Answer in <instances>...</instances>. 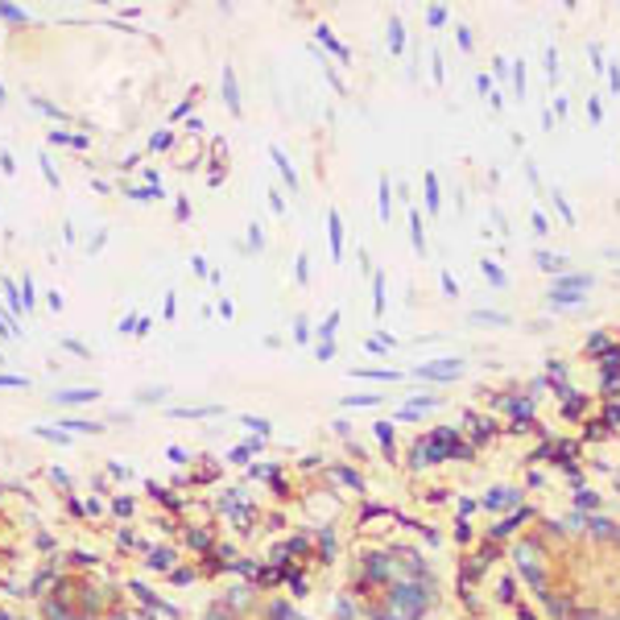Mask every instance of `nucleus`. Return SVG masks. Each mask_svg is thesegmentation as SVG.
Segmentation results:
<instances>
[{
    "label": "nucleus",
    "instance_id": "nucleus-21",
    "mask_svg": "<svg viewBox=\"0 0 620 620\" xmlns=\"http://www.w3.org/2000/svg\"><path fill=\"white\" fill-rule=\"evenodd\" d=\"M0 389H30V376H13V372H0Z\"/></svg>",
    "mask_w": 620,
    "mask_h": 620
},
{
    "label": "nucleus",
    "instance_id": "nucleus-1",
    "mask_svg": "<svg viewBox=\"0 0 620 620\" xmlns=\"http://www.w3.org/2000/svg\"><path fill=\"white\" fill-rule=\"evenodd\" d=\"M591 286H596L591 273H558L555 286H550V302H555V307H575L579 294L591 290Z\"/></svg>",
    "mask_w": 620,
    "mask_h": 620
},
{
    "label": "nucleus",
    "instance_id": "nucleus-6",
    "mask_svg": "<svg viewBox=\"0 0 620 620\" xmlns=\"http://www.w3.org/2000/svg\"><path fill=\"white\" fill-rule=\"evenodd\" d=\"M224 100H228V112L240 116V87H236V71L232 66H224Z\"/></svg>",
    "mask_w": 620,
    "mask_h": 620
},
{
    "label": "nucleus",
    "instance_id": "nucleus-9",
    "mask_svg": "<svg viewBox=\"0 0 620 620\" xmlns=\"http://www.w3.org/2000/svg\"><path fill=\"white\" fill-rule=\"evenodd\" d=\"M50 145H71V149H87L92 141L79 137V133H66V128H54V133H50Z\"/></svg>",
    "mask_w": 620,
    "mask_h": 620
},
{
    "label": "nucleus",
    "instance_id": "nucleus-18",
    "mask_svg": "<svg viewBox=\"0 0 620 620\" xmlns=\"http://www.w3.org/2000/svg\"><path fill=\"white\" fill-rule=\"evenodd\" d=\"M472 323H493V327H509V314H493V310H476Z\"/></svg>",
    "mask_w": 620,
    "mask_h": 620
},
{
    "label": "nucleus",
    "instance_id": "nucleus-36",
    "mask_svg": "<svg viewBox=\"0 0 620 620\" xmlns=\"http://www.w3.org/2000/svg\"><path fill=\"white\" fill-rule=\"evenodd\" d=\"M62 348H66V352H75V356H83V360H92V352H87L83 343H75V340H62Z\"/></svg>",
    "mask_w": 620,
    "mask_h": 620
},
{
    "label": "nucleus",
    "instance_id": "nucleus-16",
    "mask_svg": "<svg viewBox=\"0 0 620 620\" xmlns=\"http://www.w3.org/2000/svg\"><path fill=\"white\" fill-rule=\"evenodd\" d=\"M174 418H211V414H224V405H207V410H170Z\"/></svg>",
    "mask_w": 620,
    "mask_h": 620
},
{
    "label": "nucleus",
    "instance_id": "nucleus-28",
    "mask_svg": "<svg viewBox=\"0 0 620 620\" xmlns=\"http://www.w3.org/2000/svg\"><path fill=\"white\" fill-rule=\"evenodd\" d=\"M476 87H480V92H484V95H488V100H493L496 108H500V95H496V92H493V79H488V75H480V79H476Z\"/></svg>",
    "mask_w": 620,
    "mask_h": 620
},
{
    "label": "nucleus",
    "instance_id": "nucleus-37",
    "mask_svg": "<svg viewBox=\"0 0 620 620\" xmlns=\"http://www.w3.org/2000/svg\"><path fill=\"white\" fill-rule=\"evenodd\" d=\"M319 38H323L327 46L335 50V54H340V59H348V50H343V46H340V42H335V38H331V33H327V30H319Z\"/></svg>",
    "mask_w": 620,
    "mask_h": 620
},
{
    "label": "nucleus",
    "instance_id": "nucleus-4",
    "mask_svg": "<svg viewBox=\"0 0 620 620\" xmlns=\"http://www.w3.org/2000/svg\"><path fill=\"white\" fill-rule=\"evenodd\" d=\"M327 228H331V261H343V219H340V211H327Z\"/></svg>",
    "mask_w": 620,
    "mask_h": 620
},
{
    "label": "nucleus",
    "instance_id": "nucleus-38",
    "mask_svg": "<svg viewBox=\"0 0 620 620\" xmlns=\"http://www.w3.org/2000/svg\"><path fill=\"white\" fill-rule=\"evenodd\" d=\"M46 307L54 310V314H59V310L66 307V302H62V294H59V290H50V294H46Z\"/></svg>",
    "mask_w": 620,
    "mask_h": 620
},
{
    "label": "nucleus",
    "instance_id": "nucleus-3",
    "mask_svg": "<svg viewBox=\"0 0 620 620\" xmlns=\"http://www.w3.org/2000/svg\"><path fill=\"white\" fill-rule=\"evenodd\" d=\"M100 397H104V389L92 385V389H59L50 402L54 405H83V402H100Z\"/></svg>",
    "mask_w": 620,
    "mask_h": 620
},
{
    "label": "nucleus",
    "instance_id": "nucleus-30",
    "mask_svg": "<svg viewBox=\"0 0 620 620\" xmlns=\"http://www.w3.org/2000/svg\"><path fill=\"white\" fill-rule=\"evenodd\" d=\"M170 141H174V133H157V137H149V149H170Z\"/></svg>",
    "mask_w": 620,
    "mask_h": 620
},
{
    "label": "nucleus",
    "instance_id": "nucleus-44",
    "mask_svg": "<svg viewBox=\"0 0 620 620\" xmlns=\"http://www.w3.org/2000/svg\"><path fill=\"white\" fill-rule=\"evenodd\" d=\"M245 426H252V431H269V422H265V418H245Z\"/></svg>",
    "mask_w": 620,
    "mask_h": 620
},
{
    "label": "nucleus",
    "instance_id": "nucleus-45",
    "mask_svg": "<svg viewBox=\"0 0 620 620\" xmlns=\"http://www.w3.org/2000/svg\"><path fill=\"white\" fill-rule=\"evenodd\" d=\"M459 46L472 50V33H467V25H459Z\"/></svg>",
    "mask_w": 620,
    "mask_h": 620
},
{
    "label": "nucleus",
    "instance_id": "nucleus-41",
    "mask_svg": "<svg viewBox=\"0 0 620 620\" xmlns=\"http://www.w3.org/2000/svg\"><path fill=\"white\" fill-rule=\"evenodd\" d=\"M141 327V319H133V314H128V319H121V335H128V331H137Z\"/></svg>",
    "mask_w": 620,
    "mask_h": 620
},
{
    "label": "nucleus",
    "instance_id": "nucleus-10",
    "mask_svg": "<svg viewBox=\"0 0 620 620\" xmlns=\"http://www.w3.org/2000/svg\"><path fill=\"white\" fill-rule=\"evenodd\" d=\"M372 314H376V319L385 314V273L372 278Z\"/></svg>",
    "mask_w": 620,
    "mask_h": 620
},
{
    "label": "nucleus",
    "instance_id": "nucleus-47",
    "mask_svg": "<svg viewBox=\"0 0 620 620\" xmlns=\"http://www.w3.org/2000/svg\"><path fill=\"white\" fill-rule=\"evenodd\" d=\"M0 369H4V356H0Z\"/></svg>",
    "mask_w": 620,
    "mask_h": 620
},
{
    "label": "nucleus",
    "instance_id": "nucleus-11",
    "mask_svg": "<svg viewBox=\"0 0 620 620\" xmlns=\"http://www.w3.org/2000/svg\"><path fill=\"white\" fill-rule=\"evenodd\" d=\"M422 183H426V211H431V216H438V207H443V203H438V178L426 170V178H422Z\"/></svg>",
    "mask_w": 620,
    "mask_h": 620
},
{
    "label": "nucleus",
    "instance_id": "nucleus-32",
    "mask_svg": "<svg viewBox=\"0 0 620 620\" xmlns=\"http://www.w3.org/2000/svg\"><path fill=\"white\" fill-rule=\"evenodd\" d=\"M248 248H257V252H261V248H265L261 228H257V224H248Z\"/></svg>",
    "mask_w": 620,
    "mask_h": 620
},
{
    "label": "nucleus",
    "instance_id": "nucleus-23",
    "mask_svg": "<svg viewBox=\"0 0 620 620\" xmlns=\"http://www.w3.org/2000/svg\"><path fill=\"white\" fill-rule=\"evenodd\" d=\"M33 298H38V290H33V278L25 273L21 278V302H25V310H33Z\"/></svg>",
    "mask_w": 620,
    "mask_h": 620
},
{
    "label": "nucleus",
    "instance_id": "nucleus-12",
    "mask_svg": "<svg viewBox=\"0 0 620 620\" xmlns=\"http://www.w3.org/2000/svg\"><path fill=\"white\" fill-rule=\"evenodd\" d=\"M410 232H414V252L418 257H426V236H422V216L410 207Z\"/></svg>",
    "mask_w": 620,
    "mask_h": 620
},
{
    "label": "nucleus",
    "instance_id": "nucleus-25",
    "mask_svg": "<svg viewBox=\"0 0 620 620\" xmlns=\"http://www.w3.org/2000/svg\"><path fill=\"white\" fill-rule=\"evenodd\" d=\"M294 278H298V286H307V281H310V257H307V252H298V269H294Z\"/></svg>",
    "mask_w": 620,
    "mask_h": 620
},
{
    "label": "nucleus",
    "instance_id": "nucleus-24",
    "mask_svg": "<svg viewBox=\"0 0 620 620\" xmlns=\"http://www.w3.org/2000/svg\"><path fill=\"white\" fill-rule=\"evenodd\" d=\"M376 402H381L376 393H360V397H343V405H352V410H356V405H360V410H369V405H376Z\"/></svg>",
    "mask_w": 620,
    "mask_h": 620
},
{
    "label": "nucleus",
    "instance_id": "nucleus-31",
    "mask_svg": "<svg viewBox=\"0 0 620 620\" xmlns=\"http://www.w3.org/2000/svg\"><path fill=\"white\" fill-rule=\"evenodd\" d=\"M352 376H372V381H397V372H364V369H352Z\"/></svg>",
    "mask_w": 620,
    "mask_h": 620
},
{
    "label": "nucleus",
    "instance_id": "nucleus-34",
    "mask_svg": "<svg viewBox=\"0 0 620 620\" xmlns=\"http://www.w3.org/2000/svg\"><path fill=\"white\" fill-rule=\"evenodd\" d=\"M294 343H310V335H307V319L298 314L294 319Z\"/></svg>",
    "mask_w": 620,
    "mask_h": 620
},
{
    "label": "nucleus",
    "instance_id": "nucleus-15",
    "mask_svg": "<svg viewBox=\"0 0 620 620\" xmlns=\"http://www.w3.org/2000/svg\"><path fill=\"white\" fill-rule=\"evenodd\" d=\"M480 273H484L488 281H493L496 290H505V286H509V278L500 273V265H493V261H484V265H480Z\"/></svg>",
    "mask_w": 620,
    "mask_h": 620
},
{
    "label": "nucleus",
    "instance_id": "nucleus-29",
    "mask_svg": "<svg viewBox=\"0 0 620 620\" xmlns=\"http://www.w3.org/2000/svg\"><path fill=\"white\" fill-rule=\"evenodd\" d=\"M166 393H170V389H166V385H157V389H141L137 397H141V402H157V397H166Z\"/></svg>",
    "mask_w": 620,
    "mask_h": 620
},
{
    "label": "nucleus",
    "instance_id": "nucleus-19",
    "mask_svg": "<svg viewBox=\"0 0 620 620\" xmlns=\"http://www.w3.org/2000/svg\"><path fill=\"white\" fill-rule=\"evenodd\" d=\"M59 431H87V434H100V426H95V422H83V418H66V422H59Z\"/></svg>",
    "mask_w": 620,
    "mask_h": 620
},
{
    "label": "nucleus",
    "instance_id": "nucleus-17",
    "mask_svg": "<svg viewBox=\"0 0 620 620\" xmlns=\"http://www.w3.org/2000/svg\"><path fill=\"white\" fill-rule=\"evenodd\" d=\"M38 166H42V174H46V183L54 186V190H59V183H62V178H59V170H54V162H50V154H46V149H42V154H38Z\"/></svg>",
    "mask_w": 620,
    "mask_h": 620
},
{
    "label": "nucleus",
    "instance_id": "nucleus-39",
    "mask_svg": "<svg viewBox=\"0 0 620 620\" xmlns=\"http://www.w3.org/2000/svg\"><path fill=\"white\" fill-rule=\"evenodd\" d=\"M0 170L4 174H13L17 166H13V154H9V149H0Z\"/></svg>",
    "mask_w": 620,
    "mask_h": 620
},
{
    "label": "nucleus",
    "instance_id": "nucleus-46",
    "mask_svg": "<svg viewBox=\"0 0 620 620\" xmlns=\"http://www.w3.org/2000/svg\"><path fill=\"white\" fill-rule=\"evenodd\" d=\"M4 100H9V92H4V83H0V104H4Z\"/></svg>",
    "mask_w": 620,
    "mask_h": 620
},
{
    "label": "nucleus",
    "instance_id": "nucleus-35",
    "mask_svg": "<svg viewBox=\"0 0 620 620\" xmlns=\"http://www.w3.org/2000/svg\"><path fill=\"white\" fill-rule=\"evenodd\" d=\"M555 207L562 211V219H567V224H575V211L567 207V203H562V190H555Z\"/></svg>",
    "mask_w": 620,
    "mask_h": 620
},
{
    "label": "nucleus",
    "instance_id": "nucleus-2",
    "mask_svg": "<svg viewBox=\"0 0 620 620\" xmlns=\"http://www.w3.org/2000/svg\"><path fill=\"white\" fill-rule=\"evenodd\" d=\"M418 381H459L464 376V360H431L414 372Z\"/></svg>",
    "mask_w": 620,
    "mask_h": 620
},
{
    "label": "nucleus",
    "instance_id": "nucleus-14",
    "mask_svg": "<svg viewBox=\"0 0 620 620\" xmlns=\"http://www.w3.org/2000/svg\"><path fill=\"white\" fill-rule=\"evenodd\" d=\"M376 190H381V219L389 224V216H393V190H389V178L381 174V183H376Z\"/></svg>",
    "mask_w": 620,
    "mask_h": 620
},
{
    "label": "nucleus",
    "instance_id": "nucleus-33",
    "mask_svg": "<svg viewBox=\"0 0 620 620\" xmlns=\"http://www.w3.org/2000/svg\"><path fill=\"white\" fill-rule=\"evenodd\" d=\"M0 17H4V21H30V17L21 13V9H13V4H0Z\"/></svg>",
    "mask_w": 620,
    "mask_h": 620
},
{
    "label": "nucleus",
    "instance_id": "nucleus-40",
    "mask_svg": "<svg viewBox=\"0 0 620 620\" xmlns=\"http://www.w3.org/2000/svg\"><path fill=\"white\" fill-rule=\"evenodd\" d=\"M534 232H538V236L550 232V228H546V216H542V211H534Z\"/></svg>",
    "mask_w": 620,
    "mask_h": 620
},
{
    "label": "nucleus",
    "instance_id": "nucleus-42",
    "mask_svg": "<svg viewBox=\"0 0 620 620\" xmlns=\"http://www.w3.org/2000/svg\"><path fill=\"white\" fill-rule=\"evenodd\" d=\"M426 21H431V25H443V21H447V13H443V9H431V13H426Z\"/></svg>",
    "mask_w": 620,
    "mask_h": 620
},
{
    "label": "nucleus",
    "instance_id": "nucleus-43",
    "mask_svg": "<svg viewBox=\"0 0 620 620\" xmlns=\"http://www.w3.org/2000/svg\"><path fill=\"white\" fill-rule=\"evenodd\" d=\"M190 269H195L199 278H207V261H203V257H190Z\"/></svg>",
    "mask_w": 620,
    "mask_h": 620
},
{
    "label": "nucleus",
    "instance_id": "nucleus-13",
    "mask_svg": "<svg viewBox=\"0 0 620 620\" xmlns=\"http://www.w3.org/2000/svg\"><path fill=\"white\" fill-rule=\"evenodd\" d=\"M0 290H4V307H9V314L25 310V302H21V290H17L13 281H0Z\"/></svg>",
    "mask_w": 620,
    "mask_h": 620
},
{
    "label": "nucleus",
    "instance_id": "nucleus-20",
    "mask_svg": "<svg viewBox=\"0 0 620 620\" xmlns=\"http://www.w3.org/2000/svg\"><path fill=\"white\" fill-rule=\"evenodd\" d=\"M33 434H42V438H50V443H71V434H62V431H54V426H33Z\"/></svg>",
    "mask_w": 620,
    "mask_h": 620
},
{
    "label": "nucleus",
    "instance_id": "nucleus-8",
    "mask_svg": "<svg viewBox=\"0 0 620 620\" xmlns=\"http://www.w3.org/2000/svg\"><path fill=\"white\" fill-rule=\"evenodd\" d=\"M534 261L542 265L546 273H562V269H567V257H558V252H546V248H538V252H534Z\"/></svg>",
    "mask_w": 620,
    "mask_h": 620
},
{
    "label": "nucleus",
    "instance_id": "nucleus-7",
    "mask_svg": "<svg viewBox=\"0 0 620 620\" xmlns=\"http://www.w3.org/2000/svg\"><path fill=\"white\" fill-rule=\"evenodd\" d=\"M335 331H340V310H331L327 323L319 327V348H335Z\"/></svg>",
    "mask_w": 620,
    "mask_h": 620
},
{
    "label": "nucleus",
    "instance_id": "nucleus-27",
    "mask_svg": "<svg viewBox=\"0 0 620 620\" xmlns=\"http://www.w3.org/2000/svg\"><path fill=\"white\" fill-rule=\"evenodd\" d=\"M513 83H517V100L526 95V66L521 62H513Z\"/></svg>",
    "mask_w": 620,
    "mask_h": 620
},
{
    "label": "nucleus",
    "instance_id": "nucleus-26",
    "mask_svg": "<svg viewBox=\"0 0 620 620\" xmlns=\"http://www.w3.org/2000/svg\"><path fill=\"white\" fill-rule=\"evenodd\" d=\"M33 108H38V112H46V116H54V121H66V112H62V108H54V104H50V100H33Z\"/></svg>",
    "mask_w": 620,
    "mask_h": 620
},
{
    "label": "nucleus",
    "instance_id": "nucleus-22",
    "mask_svg": "<svg viewBox=\"0 0 620 620\" xmlns=\"http://www.w3.org/2000/svg\"><path fill=\"white\" fill-rule=\"evenodd\" d=\"M128 199H162V186H133Z\"/></svg>",
    "mask_w": 620,
    "mask_h": 620
},
{
    "label": "nucleus",
    "instance_id": "nucleus-5",
    "mask_svg": "<svg viewBox=\"0 0 620 620\" xmlns=\"http://www.w3.org/2000/svg\"><path fill=\"white\" fill-rule=\"evenodd\" d=\"M269 157H273V166H278V174H281V183L290 186V190H298V174H294V166H290V157L281 154L278 145H269Z\"/></svg>",
    "mask_w": 620,
    "mask_h": 620
}]
</instances>
